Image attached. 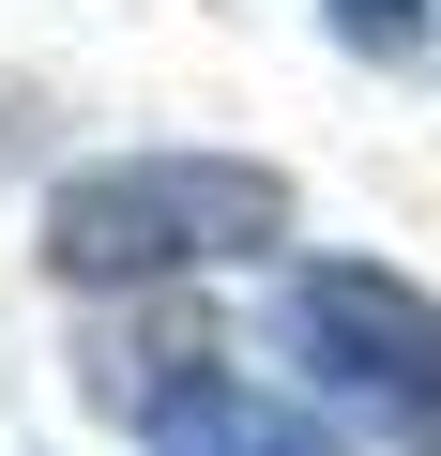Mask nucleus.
<instances>
[{"instance_id": "obj_1", "label": "nucleus", "mask_w": 441, "mask_h": 456, "mask_svg": "<svg viewBox=\"0 0 441 456\" xmlns=\"http://www.w3.org/2000/svg\"><path fill=\"white\" fill-rule=\"evenodd\" d=\"M290 244V167L259 152H92L46 183V274L77 305H137Z\"/></svg>"}, {"instance_id": "obj_2", "label": "nucleus", "mask_w": 441, "mask_h": 456, "mask_svg": "<svg viewBox=\"0 0 441 456\" xmlns=\"http://www.w3.org/2000/svg\"><path fill=\"white\" fill-rule=\"evenodd\" d=\"M274 350L305 365L320 411H350L396 456H441V305L396 259H305L274 289Z\"/></svg>"}, {"instance_id": "obj_3", "label": "nucleus", "mask_w": 441, "mask_h": 456, "mask_svg": "<svg viewBox=\"0 0 441 456\" xmlns=\"http://www.w3.org/2000/svg\"><path fill=\"white\" fill-rule=\"evenodd\" d=\"M92 411H122L152 456H335V426L244 380L229 350H92Z\"/></svg>"}, {"instance_id": "obj_4", "label": "nucleus", "mask_w": 441, "mask_h": 456, "mask_svg": "<svg viewBox=\"0 0 441 456\" xmlns=\"http://www.w3.org/2000/svg\"><path fill=\"white\" fill-rule=\"evenodd\" d=\"M320 31H335L350 61H411V46L441 31V0H320Z\"/></svg>"}]
</instances>
